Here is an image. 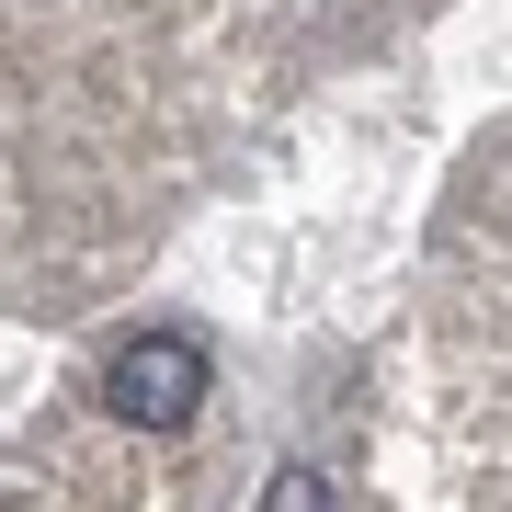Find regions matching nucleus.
Wrapping results in <instances>:
<instances>
[{"label":"nucleus","mask_w":512,"mask_h":512,"mask_svg":"<svg viewBox=\"0 0 512 512\" xmlns=\"http://www.w3.org/2000/svg\"><path fill=\"white\" fill-rule=\"evenodd\" d=\"M319 501H342L319 467H274V478H262V512H319Z\"/></svg>","instance_id":"obj_2"},{"label":"nucleus","mask_w":512,"mask_h":512,"mask_svg":"<svg viewBox=\"0 0 512 512\" xmlns=\"http://www.w3.org/2000/svg\"><path fill=\"white\" fill-rule=\"evenodd\" d=\"M205 399H217V376H205V342H183V330H137L103 353V410L137 433H183Z\"/></svg>","instance_id":"obj_1"}]
</instances>
